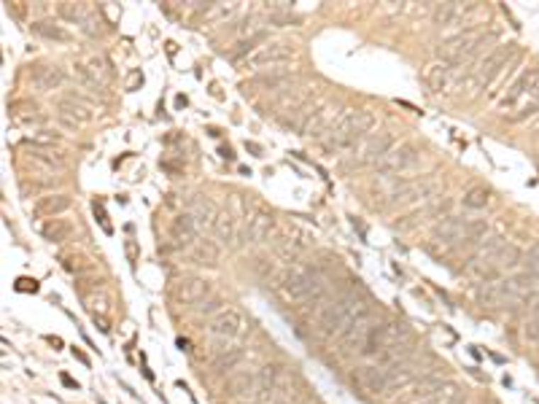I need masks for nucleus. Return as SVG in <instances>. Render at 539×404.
<instances>
[{"label":"nucleus","instance_id":"f257e3e1","mask_svg":"<svg viewBox=\"0 0 539 404\" xmlns=\"http://www.w3.org/2000/svg\"><path fill=\"white\" fill-rule=\"evenodd\" d=\"M375 308L377 305L369 296V291L356 283V286H350V288L340 291L337 296H329L323 302L316 313V329L321 337H340L356 318H362L364 313Z\"/></svg>","mask_w":539,"mask_h":404},{"label":"nucleus","instance_id":"f03ea898","mask_svg":"<svg viewBox=\"0 0 539 404\" xmlns=\"http://www.w3.org/2000/svg\"><path fill=\"white\" fill-rule=\"evenodd\" d=\"M281 296L291 305H305V308H321L329 299V286L321 269L313 264L294 262L289 264L281 275Z\"/></svg>","mask_w":539,"mask_h":404},{"label":"nucleus","instance_id":"7ed1b4c3","mask_svg":"<svg viewBox=\"0 0 539 404\" xmlns=\"http://www.w3.org/2000/svg\"><path fill=\"white\" fill-rule=\"evenodd\" d=\"M372 124H375L372 111H367V108H348V111L340 116V121L332 127V133L321 140L323 151H326V154L348 151V148L356 146L364 135L372 130Z\"/></svg>","mask_w":539,"mask_h":404},{"label":"nucleus","instance_id":"20e7f679","mask_svg":"<svg viewBox=\"0 0 539 404\" xmlns=\"http://www.w3.org/2000/svg\"><path fill=\"white\" fill-rule=\"evenodd\" d=\"M494 38H496V35H488V38H485L483 33H477V30H464V33H458L453 38L443 40V43L437 46V57H440L443 62H450V65H464V62L474 60L477 54L483 52L485 43Z\"/></svg>","mask_w":539,"mask_h":404},{"label":"nucleus","instance_id":"39448f33","mask_svg":"<svg viewBox=\"0 0 539 404\" xmlns=\"http://www.w3.org/2000/svg\"><path fill=\"white\" fill-rule=\"evenodd\" d=\"M413 342V335H410V326L404 321H383L380 326L372 329V335L367 337V342H364L362 348V359H375L377 353H383V350H391V348H399V345H410Z\"/></svg>","mask_w":539,"mask_h":404},{"label":"nucleus","instance_id":"423d86ee","mask_svg":"<svg viewBox=\"0 0 539 404\" xmlns=\"http://www.w3.org/2000/svg\"><path fill=\"white\" fill-rule=\"evenodd\" d=\"M383 323V315H380V310H369V313H364L362 318H356V321L350 323L348 329L343 332V335L337 337V353L340 356H350V353H362L364 342H367V337L372 335V329Z\"/></svg>","mask_w":539,"mask_h":404},{"label":"nucleus","instance_id":"0eeeda50","mask_svg":"<svg viewBox=\"0 0 539 404\" xmlns=\"http://www.w3.org/2000/svg\"><path fill=\"white\" fill-rule=\"evenodd\" d=\"M521 262H523V254H521V248H518V245H501L496 254L488 256L480 267L472 269L469 275L472 278H477V281H483V283L499 281V275H501V272L515 269Z\"/></svg>","mask_w":539,"mask_h":404},{"label":"nucleus","instance_id":"6e6552de","mask_svg":"<svg viewBox=\"0 0 539 404\" xmlns=\"http://www.w3.org/2000/svg\"><path fill=\"white\" fill-rule=\"evenodd\" d=\"M391 148H394V138H391L389 133L369 135L367 140H362L359 146L353 148V154H350V159L345 162V167H369V164L377 167V162L383 159Z\"/></svg>","mask_w":539,"mask_h":404},{"label":"nucleus","instance_id":"1a4fd4ad","mask_svg":"<svg viewBox=\"0 0 539 404\" xmlns=\"http://www.w3.org/2000/svg\"><path fill=\"white\" fill-rule=\"evenodd\" d=\"M458 396V388L453 383H445L443 377L429 375L418 380L416 393L407 399V404H453Z\"/></svg>","mask_w":539,"mask_h":404},{"label":"nucleus","instance_id":"9d476101","mask_svg":"<svg viewBox=\"0 0 539 404\" xmlns=\"http://www.w3.org/2000/svg\"><path fill=\"white\" fill-rule=\"evenodd\" d=\"M205 332H208V337H211L213 342L229 345L232 340H238V337L243 335V315L235 308L221 310V313H216L213 318L208 321Z\"/></svg>","mask_w":539,"mask_h":404},{"label":"nucleus","instance_id":"9b49d317","mask_svg":"<svg viewBox=\"0 0 539 404\" xmlns=\"http://www.w3.org/2000/svg\"><path fill=\"white\" fill-rule=\"evenodd\" d=\"M350 377H353V383H356L364 393H369V396H389V391H391L389 369H383V366H377V364H362V366L353 369Z\"/></svg>","mask_w":539,"mask_h":404},{"label":"nucleus","instance_id":"f8f14e48","mask_svg":"<svg viewBox=\"0 0 539 404\" xmlns=\"http://www.w3.org/2000/svg\"><path fill=\"white\" fill-rule=\"evenodd\" d=\"M512 54H515V43H507V46H499L496 52H491L488 57H485L480 65L474 67L469 73V86L472 89H480V86H485L488 81L496 76L499 70H501V65L510 60Z\"/></svg>","mask_w":539,"mask_h":404},{"label":"nucleus","instance_id":"ddd939ff","mask_svg":"<svg viewBox=\"0 0 539 404\" xmlns=\"http://www.w3.org/2000/svg\"><path fill=\"white\" fill-rule=\"evenodd\" d=\"M227 393L232 399H240V402H248L254 404L259 399H265L262 396V388H259V375L254 372H248V369H240V372H232L227 377Z\"/></svg>","mask_w":539,"mask_h":404},{"label":"nucleus","instance_id":"4468645a","mask_svg":"<svg viewBox=\"0 0 539 404\" xmlns=\"http://www.w3.org/2000/svg\"><path fill=\"white\" fill-rule=\"evenodd\" d=\"M294 57V49L289 43H267V46H259L243 65L248 70H259V67H267V65H278V62H286Z\"/></svg>","mask_w":539,"mask_h":404},{"label":"nucleus","instance_id":"2eb2a0df","mask_svg":"<svg viewBox=\"0 0 539 404\" xmlns=\"http://www.w3.org/2000/svg\"><path fill=\"white\" fill-rule=\"evenodd\" d=\"M345 111H343V106L340 103H326V106H321V111L310 119V124L305 127V138H316V140H323L326 135L332 133V127H335L337 121H340V116H343Z\"/></svg>","mask_w":539,"mask_h":404},{"label":"nucleus","instance_id":"dca6fc26","mask_svg":"<svg viewBox=\"0 0 539 404\" xmlns=\"http://www.w3.org/2000/svg\"><path fill=\"white\" fill-rule=\"evenodd\" d=\"M416 159H418V148L413 146V143H399V146H394L383 159L377 162V173L380 175L402 173V170H407Z\"/></svg>","mask_w":539,"mask_h":404},{"label":"nucleus","instance_id":"f3484780","mask_svg":"<svg viewBox=\"0 0 539 404\" xmlns=\"http://www.w3.org/2000/svg\"><path fill=\"white\" fill-rule=\"evenodd\" d=\"M431 191H434V184H402V186H396L391 191V197L380 208L383 211H394V208H404V205H410V202L416 200H423V197H429Z\"/></svg>","mask_w":539,"mask_h":404},{"label":"nucleus","instance_id":"a211bd4d","mask_svg":"<svg viewBox=\"0 0 539 404\" xmlns=\"http://www.w3.org/2000/svg\"><path fill=\"white\" fill-rule=\"evenodd\" d=\"M173 296L178 302H184V305H194L197 308L200 302H205L211 296V283L202 281V278H184V281L175 283Z\"/></svg>","mask_w":539,"mask_h":404},{"label":"nucleus","instance_id":"6ab92c4d","mask_svg":"<svg viewBox=\"0 0 539 404\" xmlns=\"http://www.w3.org/2000/svg\"><path fill=\"white\" fill-rule=\"evenodd\" d=\"M302 393H305L302 377L296 375V372H286V375L278 377V386H275L272 399H275L278 404H291V402H296Z\"/></svg>","mask_w":539,"mask_h":404},{"label":"nucleus","instance_id":"aec40b11","mask_svg":"<svg viewBox=\"0 0 539 404\" xmlns=\"http://www.w3.org/2000/svg\"><path fill=\"white\" fill-rule=\"evenodd\" d=\"M197 224H194V218L189 213H181L178 218L173 221V227H170V240H173L175 248H187L191 242L197 240Z\"/></svg>","mask_w":539,"mask_h":404},{"label":"nucleus","instance_id":"412c9836","mask_svg":"<svg viewBox=\"0 0 539 404\" xmlns=\"http://www.w3.org/2000/svg\"><path fill=\"white\" fill-rule=\"evenodd\" d=\"M60 116H67V119H73L76 124H87V121H92V111L87 108V100L79 97V94H70V97H62L60 103Z\"/></svg>","mask_w":539,"mask_h":404},{"label":"nucleus","instance_id":"4be33fe9","mask_svg":"<svg viewBox=\"0 0 539 404\" xmlns=\"http://www.w3.org/2000/svg\"><path fill=\"white\" fill-rule=\"evenodd\" d=\"M272 229H275V218H272V213H267V211H256L254 218L248 221L245 237H248V242H265Z\"/></svg>","mask_w":539,"mask_h":404},{"label":"nucleus","instance_id":"5701e85b","mask_svg":"<svg viewBox=\"0 0 539 404\" xmlns=\"http://www.w3.org/2000/svg\"><path fill=\"white\" fill-rule=\"evenodd\" d=\"M70 208V197L67 194H49V197H40L33 208L35 215H49V218H57L60 213H65Z\"/></svg>","mask_w":539,"mask_h":404},{"label":"nucleus","instance_id":"b1692460","mask_svg":"<svg viewBox=\"0 0 539 404\" xmlns=\"http://www.w3.org/2000/svg\"><path fill=\"white\" fill-rule=\"evenodd\" d=\"M289 81H291V73H286V70H270V73H262V76H256V79L245 81L243 89H245V92L254 89V86H262V89H281L283 84H289Z\"/></svg>","mask_w":539,"mask_h":404},{"label":"nucleus","instance_id":"393cba45","mask_svg":"<svg viewBox=\"0 0 539 404\" xmlns=\"http://www.w3.org/2000/svg\"><path fill=\"white\" fill-rule=\"evenodd\" d=\"M534 86H537V70H526L523 76H521V79H518L510 86V92L501 97V108H507V106H512V103H518V100H521V97H523L528 89H534Z\"/></svg>","mask_w":539,"mask_h":404},{"label":"nucleus","instance_id":"a878e982","mask_svg":"<svg viewBox=\"0 0 539 404\" xmlns=\"http://www.w3.org/2000/svg\"><path fill=\"white\" fill-rule=\"evenodd\" d=\"M472 11V6H458V3H443V6H437V11H434V22L440 27H450L461 22L467 13Z\"/></svg>","mask_w":539,"mask_h":404},{"label":"nucleus","instance_id":"bb28decb","mask_svg":"<svg viewBox=\"0 0 539 404\" xmlns=\"http://www.w3.org/2000/svg\"><path fill=\"white\" fill-rule=\"evenodd\" d=\"M448 205L450 202L443 200V202H437V205H431V208H423V211H416V213H410V215H404V218H399L396 224H394V229H413L418 227L421 221H426V218H431V215H437V213H443V211H448Z\"/></svg>","mask_w":539,"mask_h":404},{"label":"nucleus","instance_id":"cd10ccee","mask_svg":"<svg viewBox=\"0 0 539 404\" xmlns=\"http://www.w3.org/2000/svg\"><path fill=\"white\" fill-rule=\"evenodd\" d=\"M62 70L57 65H38L35 70H33V81L38 84L43 92H49V89H57L60 84H62Z\"/></svg>","mask_w":539,"mask_h":404},{"label":"nucleus","instance_id":"c85d7f7f","mask_svg":"<svg viewBox=\"0 0 539 404\" xmlns=\"http://www.w3.org/2000/svg\"><path fill=\"white\" fill-rule=\"evenodd\" d=\"M240 361H243V348H238V345L221 348L213 356V372H221V375H224V372H232Z\"/></svg>","mask_w":539,"mask_h":404},{"label":"nucleus","instance_id":"c756f323","mask_svg":"<svg viewBox=\"0 0 539 404\" xmlns=\"http://www.w3.org/2000/svg\"><path fill=\"white\" fill-rule=\"evenodd\" d=\"M40 235L49 242H65L67 237L73 235V227L67 224L65 218H49V221L40 227Z\"/></svg>","mask_w":539,"mask_h":404},{"label":"nucleus","instance_id":"7c9ffc66","mask_svg":"<svg viewBox=\"0 0 539 404\" xmlns=\"http://www.w3.org/2000/svg\"><path fill=\"white\" fill-rule=\"evenodd\" d=\"M57 13H60L62 19H67V22H76V25H84V22L92 16L87 3H60V6H57Z\"/></svg>","mask_w":539,"mask_h":404},{"label":"nucleus","instance_id":"2f4dec72","mask_svg":"<svg viewBox=\"0 0 539 404\" xmlns=\"http://www.w3.org/2000/svg\"><path fill=\"white\" fill-rule=\"evenodd\" d=\"M259 40H265V33H254L251 38H243V40H238V43H235L232 49H227V52H224V54H227V57H229V60H232V62H240V60H243V62H245V60L251 57V49H254V46H256V43H259Z\"/></svg>","mask_w":539,"mask_h":404},{"label":"nucleus","instance_id":"473e14b6","mask_svg":"<svg viewBox=\"0 0 539 404\" xmlns=\"http://www.w3.org/2000/svg\"><path fill=\"white\" fill-rule=\"evenodd\" d=\"M278 377H281V369H278L275 364L262 366V372H259V388H262V396H265V399H272L275 386H278Z\"/></svg>","mask_w":539,"mask_h":404},{"label":"nucleus","instance_id":"72a5a7b5","mask_svg":"<svg viewBox=\"0 0 539 404\" xmlns=\"http://www.w3.org/2000/svg\"><path fill=\"white\" fill-rule=\"evenodd\" d=\"M213 235H216V240L218 242H224V245H229L232 242V237H235V218L229 213H218L213 218Z\"/></svg>","mask_w":539,"mask_h":404},{"label":"nucleus","instance_id":"f704fd0d","mask_svg":"<svg viewBox=\"0 0 539 404\" xmlns=\"http://www.w3.org/2000/svg\"><path fill=\"white\" fill-rule=\"evenodd\" d=\"M191 259H194L197 264H211V267H213L216 262H218V245L211 240H200L194 245V251H191Z\"/></svg>","mask_w":539,"mask_h":404},{"label":"nucleus","instance_id":"c9c22d12","mask_svg":"<svg viewBox=\"0 0 539 404\" xmlns=\"http://www.w3.org/2000/svg\"><path fill=\"white\" fill-rule=\"evenodd\" d=\"M33 33L35 35H40V38H49V40H70V35H67V30H62L60 25H54V22H33Z\"/></svg>","mask_w":539,"mask_h":404},{"label":"nucleus","instance_id":"e433bc0d","mask_svg":"<svg viewBox=\"0 0 539 404\" xmlns=\"http://www.w3.org/2000/svg\"><path fill=\"white\" fill-rule=\"evenodd\" d=\"M448 76H450V67L445 65H431L426 73H423V81L429 84V89L431 92H440L445 84H448Z\"/></svg>","mask_w":539,"mask_h":404},{"label":"nucleus","instance_id":"4c0bfd02","mask_svg":"<svg viewBox=\"0 0 539 404\" xmlns=\"http://www.w3.org/2000/svg\"><path fill=\"white\" fill-rule=\"evenodd\" d=\"M213 205L208 200H194V205H191V211H189V215L194 218V224H197V229H202L211 218H213Z\"/></svg>","mask_w":539,"mask_h":404},{"label":"nucleus","instance_id":"58836bf2","mask_svg":"<svg viewBox=\"0 0 539 404\" xmlns=\"http://www.w3.org/2000/svg\"><path fill=\"white\" fill-rule=\"evenodd\" d=\"M62 267H65L67 272L81 275V272H89V269H92V262L84 254H65L62 256Z\"/></svg>","mask_w":539,"mask_h":404},{"label":"nucleus","instance_id":"ea45409f","mask_svg":"<svg viewBox=\"0 0 539 404\" xmlns=\"http://www.w3.org/2000/svg\"><path fill=\"white\" fill-rule=\"evenodd\" d=\"M464 205L472 208V211H480L488 205V189L485 186H472L467 189V194H464Z\"/></svg>","mask_w":539,"mask_h":404},{"label":"nucleus","instance_id":"a19ab883","mask_svg":"<svg viewBox=\"0 0 539 404\" xmlns=\"http://www.w3.org/2000/svg\"><path fill=\"white\" fill-rule=\"evenodd\" d=\"M73 76H76V79H79L81 84H84V86L89 89V92H97V89L103 86V81H100V79H97V76H94V73H92V67L76 65V67H73Z\"/></svg>","mask_w":539,"mask_h":404},{"label":"nucleus","instance_id":"79ce46f5","mask_svg":"<svg viewBox=\"0 0 539 404\" xmlns=\"http://www.w3.org/2000/svg\"><path fill=\"white\" fill-rule=\"evenodd\" d=\"M27 146H30V143H27ZM30 157H33V159H38L40 164H46V167H60V164H62V159H60V157L49 154V151H46L43 146H33Z\"/></svg>","mask_w":539,"mask_h":404},{"label":"nucleus","instance_id":"37998d69","mask_svg":"<svg viewBox=\"0 0 539 404\" xmlns=\"http://www.w3.org/2000/svg\"><path fill=\"white\" fill-rule=\"evenodd\" d=\"M523 264H526V272L539 275V242H534V245L523 254Z\"/></svg>","mask_w":539,"mask_h":404},{"label":"nucleus","instance_id":"c03bdc74","mask_svg":"<svg viewBox=\"0 0 539 404\" xmlns=\"http://www.w3.org/2000/svg\"><path fill=\"white\" fill-rule=\"evenodd\" d=\"M13 116H16L19 124H25V127H30V124H43V121H46V116L38 113V111H16Z\"/></svg>","mask_w":539,"mask_h":404},{"label":"nucleus","instance_id":"a18cd8bd","mask_svg":"<svg viewBox=\"0 0 539 404\" xmlns=\"http://www.w3.org/2000/svg\"><path fill=\"white\" fill-rule=\"evenodd\" d=\"M92 211H94V218H97V224L103 227V232H106V235H113V227H111V221H108L106 208H103L100 202H94V205H92Z\"/></svg>","mask_w":539,"mask_h":404},{"label":"nucleus","instance_id":"49530a36","mask_svg":"<svg viewBox=\"0 0 539 404\" xmlns=\"http://www.w3.org/2000/svg\"><path fill=\"white\" fill-rule=\"evenodd\" d=\"M221 305H224V302H221L218 296H211V299H205V302L197 305V313H216V310L221 313Z\"/></svg>","mask_w":539,"mask_h":404},{"label":"nucleus","instance_id":"de8ad7c7","mask_svg":"<svg viewBox=\"0 0 539 404\" xmlns=\"http://www.w3.org/2000/svg\"><path fill=\"white\" fill-rule=\"evenodd\" d=\"M16 291H38V283L30 281V278H19L16 281Z\"/></svg>","mask_w":539,"mask_h":404},{"label":"nucleus","instance_id":"09e8293b","mask_svg":"<svg viewBox=\"0 0 539 404\" xmlns=\"http://www.w3.org/2000/svg\"><path fill=\"white\" fill-rule=\"evenodd\" d=\"M124 254H127V259H130V262L135 264V262H138V242H135V240H124Z\"/></svg>","mask_w":539,"mask_h":404},{"label":"nucleus","instance_id":"8fccbe9b","mask_svg":"<svg viewBox=\"0 0 539 404\" xmlns=\"http://www.w3.org/2000/svg\"><path fill=\"white\" fill-rule=\"evenodd\" d=\"M140 84H143V76H140V73H138V70H135L133 76H130V79H127V89H138V86H140Z\"/></svg>","mask_w":539,"mask_h":404},{"label":"nucleus","instance_id":"3c124183","mask_svg":"<svg viewBox=\"0 0 539 404\" xmlns=\"http://www.w3.org/2000/svg\"><path fill=\"white\" fill-rule=\"evenodd\" d=\"M256 269L262 275H272V264H267V259H256Z\"/></svg>","mask_w":539,"mask_h":404},{"label":"nucleus","instance_id":"603ef678","mask_svg":"<svg viewBox=\"0 0 539 404\" xmlns=\"http://www.w3.org/2000/svg\"><path fill=\"white\" fill-rule=\"evenodd\" d=\"M245 148H248L254 157H262V146H259V143H254V140H245Z\"/></svg>","mask_w":539,"mask_h":404},{"label":"nucleus","instance_id":"864d4df0","mask_svg":"<svg viewBox=\"0 0 539 404\" xmlns=\"http://www.w3.org/2000/svg\"><path fill=\"white\" fill-rule=\"evenodd\" d=\"M73 356H76V359H79V361L84 364V366H89V359H87V353H81L79 348H73Z\"/></svg>","mask_w":539,"mask_h":404},{"label":"nucleus","instance_id":"5fc2aeb1","mask_svg":"<svg viewBox=\"0 0 539 404\" xmlns=\"http://www.w3.org/2000/svg\"><path fill=\"white\" fill-rule=\"evenodd\" d=\"M62 383H65L67 388H79V386H76V380H73V377H67V375H62Z\"/></svg>","mask_w":539,"mask_h":404},{"label":"nucleus","instance_id":"6e6d98bb","mask_svg":"<svg viewBox=\"0 0 539 404\" xmlns=\"http://www.w3.org/2000/svg\"><path fill=\"white\" fill-rule=\"evenodd\" d=\"M221 157H224V159H235V154H232V148H221Z\"/></svg>","mask_w":539,"mask_h":404},{"label":"nucleus","instance_id":"4d7b16f0","mask_svg":"<svg viewBox=\"0 0 539 404\" xmlns=\"http://www.w3.org/2000/svg\"><path fill=\"white\" fill-rule=\"evenodd\" d=\"M175 106L184 108V106H187V97H184V94H178V97H175Z\"/></svg>","mask_w":539,"mask_h":404},{"label":"nucleus","instance_id":"13d9d810","mask_svg":"<svg viewBox=\"0 0 539 404\" xmlns=\"http://www.w3.org/2000/svg\"><path fill=\"white\" fill-rule=\"evenodd\" d=\"M49 342H52V345H57V348H62V340H60V337H49Z\"/></svg>","mask_w":539,"mask_h":404}]
</instances>
